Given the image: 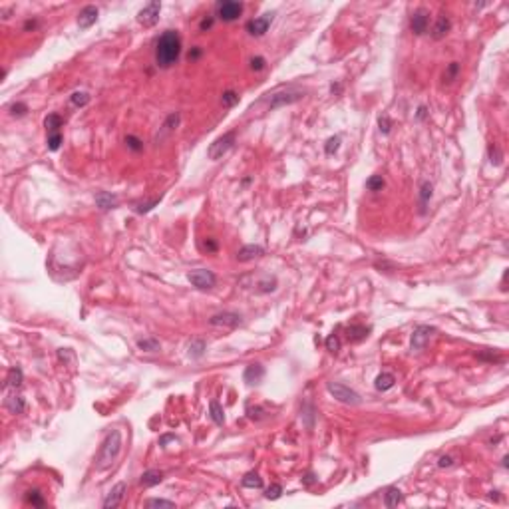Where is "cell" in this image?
<instances>
[{
  "mask_svg": "<svg viewBox=\"0 0 509 509\" xmlns=\"http://www.w3.org/2000/svg\"><path fill=\"white\" fill-rule=\"evenodd\" d=\"M394 384H396V376L390 374V372H382V374H378L376 380H374V386H376L378 392L390 390V388H394Z\"/></svg>",
  "mask_w": 509,
  "mask_h": 509,
  "instance_id": "obj_23",
  "label": "cell"
},
{
  "mask_svg": "<svg viewBox=\"0 0 509 509\" xmlns=\"http://www.w3.org/2000/svg\"><path fill=\"white\" fill-rule=\"evenodd\" d=\"M159 12H161V2H157V0H155V2H149V4H145L139 10L137 22L143 28H152V26H155L159 22Z\"/></svg>",
  "mask_w": 509,
  "mask_h": 509,
  "instance_id": "obj_9",
  "label": "cell"
},
{
  "mask_svg": "<svg viewBox=\"0 0 509 509\" xmlns=\"http://www.w3.org/2000/svg\"><path fill=\"white\" fill-rule=\"evenodd\" d=\"M430 26V14L426 10H416L410 18V30L416 36H422Z\"/></svg>",
  "mask_w": 509,
  "mask_h": 509,
  "instance_id": "obj_11",
  "label": "cell"
},
{
  "mask_svg": "<svg viewBox=\"0 0 509 509\" xmlns=\"http://www.w3.org/2000/svg\"><path fill=\"white\" fill-rule=\"evenodd\" d=\"M22 382H24L22 370H20L18 366H12V368L8 370V376H6V386H8V388H20Z\"/></svg>",
  "mask_w": 509,
  "mask_h": 509,
  "instance_id": "obj_29",
  "label": "cell"
},
{
  "mask_svg": "<svg viewBox=\"0 0 509 509\" xmlns=\"http://www.w3.org/2000/svg\"><path fill=\"white\" fill-rule=\"evenodd\" d=\"M241 486L243 487H249V489H261L263 487V477L257 473V471H249L243 480H241Z\"/></svg>",
  "mask_w": 509,
  "mask_h": 509,
  "instance_id": "obj_28",
  "label": "cell"
},
{
  "mask_svg": "<svg viewBox=\"0 0 509 509\" xmlns=\"http://www.w3.org/2000/svg\"><path fill=\"white\" fill-rule=\"evenodd\" d=\"M452 464H454V458H452V456H442L440 462H438L440 467H450Z\"/></svg>",
  "mask_w": 509,
  "mask_h": 509,
  "instance_id": "obj_54",
  "label": "cell"
},
{
  "mask_svg": "<svg viewBox=\"0 0 509 509\" xmlns=\"http://www.w3.org/2000/svg\"><path fill=\"white\" fill-rule=\"evenodd\" d=\"M221 102H223V106H225V108H233L235 104H239V94H237V92H233V89H227V92H223V98H221Z\"/></svg>",
  "mask_w": 509,
  "mask_h": 509,
  "instance_id": "obj_41",
  "label": "cell"
},
{
  "mask_svg": "<svg viewBox=\"0 0 509 509\" xmlns=\"http://www.w3.org/2000/svg\"><path fill=\"white\" fill-rule=\"evenodd\" d=\"M314 482H316V477H314V473H312V471H309V473L303 477V484H305L307 487H309V486H312Z\"/></svg>",
  "mask_w": 509,
  "mask_h": 509,
  "instance_id": "obj_55",
  "label": "cell"
},
{
  "mask_svg": "<svg viewBox=\"0 0 509 509\" xmlns=\"http://www.w3.org/2000/svg\"><path fill=\"white\" fill-rule=\"evenodd\" d=\"M404 501V493L398 487H388L384 493V505L386 507H398Z\"/></svg>",
  "mask_w": 509,
  "mask_h": 509,
  "instance_id": "obj_24",
  "label": "cell"
},
{
  "mask_svg": "<svg viewBox=\"0 0 509 509\" xmlns=\"http://www.w3.org/2000/svg\"><path fill=\"white\" fill-rule=\"evenodd\" d=\"M370 334V326H364V324H352L346 328V336L350 342H362L366 340Z\"/></svg>",
  "mask_w": 509,
  "mask_h": 509,
  "instance_id": "obj_16",
  "label": "cell"
},
{
  "mask_svg": "<svg viewBox=\"0 0 509 509\" xmlns=\"http://www.w3.org/2000/svg\"><path fill=\"white\" fill-rule=\"evenodd\" d=\"M126 491H128V486H126L124 482L115 484V486L111 487V491L108 493V497L104 499V503H102V505H104V509H113V507H117V505H122Z\"/></svg>",
  "mask_w": 509,
  "mask_h": 509,
  "instance_id": "obj_12",
  "label": "cell"
},
{
  "mask_svg": "<svg viewBox=\"0 0 509 509\" xmlns=\"http://www.w3.org/2000/svg\"><path fill=\"white\" fill-rule=\"evenodd\" d=\"M62 117H60L58 113H50L46 119H44V126H46V130L50 132V133H54V132H60V128H62Z\"/></svg>",
  "mask_w": 509,
  "mask_h": 509,
  "instance_id": "obj_33",
  "label": "cell"
},
{
  "mask_svg": "<svg viewBox=\"0 0 509 509\" xmlns=\"http://www.w3.org/2000/svg\"><path fill=\"white\" fill-rule=\"evenodd\" d=\"M235 139H237V133H235V132H227V133H223L221 137H217L211 145H209V152H207L209 159H213V161L221 159V157L229 152V149L235 145Z\"/></svg>",
  "mask_w": 509,
  "mask_h": 509,
  "instance_id": "obj_5",
  "label": "cell"
},
{
  "mask_svg": "<svg viewBox=\"0 0 509 509\" xmlns=\"http://www.w3.org/2000/svg\"><path fill=\"white\" fill-rule=\"evenodd\" d=\"M58 358H60L62 362H68V360H74V354H72L68 348H66V350L62 348V350H58Z\"/></svg>",
  "mask_w": 509,
  "mask_h": 509,
  "instance_id": "obj_53",
  "label": "cell"
},
{
  "mask_svg": "<svg viewBox=\"0 0 509 509\" xmlns=\"http://www.w3.org/2000/svg\"><path fill=\"white\" fill-rule=\"evenodd\" d=\"M434 332H436V331H434L432 326H426V324L416 326L414 332H412V338H410V348L416 350V352L424 350V348L428 346V342H430V338H432Z\"/></svg>",
  "mask_w": 509,
  "mask_h": 509,
  "instance_id": "obj_8",
  "label": "cell"
},
{
  "mask_svg": "<svg viewBox=\"0 0 509 509\" xmlns=\"http://www.w3.org/2000/svg\"><path fill=\"white\" fill-rule=\"evenodd\" d=\"M8 111H10V115H12V117H22V115H26V111H28V106H26V104H22V102H16V104H12V106L8 108Z\"/></svg>",
  "mask_w": 509,
  "mask_h": 509,
  "instance_id": "obj_42",
  "label": "cell"
},
{
  "mask_svg": "<svg viewBox=\"0 0 509 509\" xmlns=\"http://www.w3.org/2000/svg\"><path fill=\"white\" fill-rule=\"evenodd\" d=\"M477 358H480V360H489V362H501V360H503L499 354H495V352H491V350L480 352V354H477Z\"/></svg>",
  "mask_w": 509,
  "mask_h": 509,
  "instance_id": "obj_48",
  "label": "cell"
},
{
  "mask_svg": "<svg viewBox=\"0 0 509 509\" xmlns=\"http://www.w3.org/2000/svg\"><path fill=\"white\" fill-rule=\"evenodd\" d=\"M303 98H305V92H301V89H285V92H277V94L271 96V100H268V110H279L283 106H290V104L303 100Z\"/></svg>",
  "mask_w": 509,
  "mask_h": 509,
  "instance_id": "obj_7",
  "label": "cell"
},
{
  "mask_svg": "<svg viewBox=\"0 0 509 509\" xmlns=\"http://www.w3.org/2000/svg\"><path fill=\"white\" fill-rule=\"evenodd\" d=\"M209 416H211V420H213L217 426H223V424H225V412H223V406H221L217 400H211V404H209Z\"/></svg>",
  "mask_w": 509,
  "mask_h": 509,
  "instance_id": "obj_26",
  "label": "cell"
},
{
  "mask_svg": "<svg viewBox=\"0 0 509 509\" xmlns=\"http://www.w3.org/2000/svg\"><path fill=\"white\" fill-rule=\"evenodd\" d=\"M161 201V197H155V199H152V201H145V203H137L135 205V213H139V215H143V213H149L152 209L157 205Z\"/></svg>",
  "mask_w": 509,
  "mask_h": 509,
  "instance_id": "obj_40",
  "label": "cell"
},
{
  "mask_svg": "<svg viewBox=\"0 0 509 509\" xmlns=\"http://www.w3.org/2000/svg\"><path fill=\"white\" fill-rule=\"evenodd\" d=\"M175 440H177V438H175L173 434H169V436H163V438L159 440V445H161V447H165V443H167V442H175Z\"/></svg>",
  "mask_w": 509,
  "mask_h": 509,
  "instance_id": "obj_56",
  "label": "cell"
},
{
  "mask_svg": "<svg viewBox=\"0 0 509 509\" xmlns=\"http://www.w3.org/2000/svg\"><path fill=\"white\" fill-rule=\"evenodd\" d=\"M201 249H203V251H207V253H217L219 245H217V241H215V239H211V237H209V239H203V241H201Z\"/></svg>",
  "mask_w": 509,
  "mask_h": 509,
  "instance_id": "obj_45",
  "label": "cell"
},
{
  "mask_svg": "<svg viewBox=\"0 0 509 509\" xmlns=\"http://www.w3.org/2000/svg\"><path fill=\"white\" fill-rule=\"evenodd\" d=\"M384 185H386V181H384L382 175H372L368 181H366V189H368V191H382Z\"/></svg>",
  "mask_w": 509,
  "mask_h": 509,
  "instance_id": "obj_36",
  "label": "cell"
},
{
  "mask_svg": "<svg viewBox=\"0 0 509 509\" xmlns=\"http://www.w3.org/2000/svg\"><path fill=\"white\" fill-rule=\"evenodd\" d=\"M205 350H207V344H205V340H201V338L191 340L189 346H187V354H189V358H193V360H199V358H203V356H205Z\"/></svg>",
  "mask_w": 509,
  "mask_h": 509,
  "instance_id": "obj_25",
  "label": "cell"
},
{
  "mask_svg": "<svg viewBox=\"0 0 509 509\" xmlns=\"http://www.w3.org/2000/svg\"><path fill=\"white\" fill-rule=\"evenodd\" d=\"M265 58L263 56H257V58H251V70H255V72H259V70H263L265 68Z\"/></svg>",
  "mask_w": 509,
  "mask_h": 509,
  "instance_id": "obj_50",
  "label": "cell"
},
{
  "mask_svg": "<svg viewBox=\"0 0 509 509\" xmlns=\"http://www.w3.org/2000/svg\"><path fill=\"white\" fill-rule=\"evenodd\" d=\"M181 54V38L175 30H165L155 44V62L159 68H171Z\"/></svg>",
  "mask_w": 509,
  "mask_h": 509,
  "instance_id": "obj_1",
  "label": "cell"
},
{
  "mask_svg": "<svg viewBox=\"0 0 509 509\" xmlns=\"http://www.w3.org/2000/svg\"><path fill=\"white\" fill-rule=\"evenodd\" d=\"M428 115H430L428 106H420V108H418V111H416V119H418V122H426Z\"/></svg>",
  "mask_w": 509,
  "mask_h": 509,
  "instance_id": "obj_51",
  "label": "cell"
},
{
  "mask_svg": "<svg viewBox=\"0 0 509 509\" xmlns=\"http://www.w3.org/2000/svg\"><path fill=\"white\" fill-rule=\"evenodd\" d=\"M213 22H215L213 16H205V18L201 20V24H199V30H201V32H207V30L213 26Z\"/></svg>",
  "mask_w": 509,
  "mask_h": 509,
  "instance_id": "obj_52",
  "label": "cell"
},
{
  "mask_svg": "<svg viewBox=\"0 0 509 509\" xmlns=\"http://www.w3.org/2000/svg\"><path fill=\"white\" fill-rule=\"evenodd\" d=\"M331 92H332L334 96H338V94L342 92V84H338V82H336V84H332V86H331Z\"/></svg>",
  "mask_w": 509,
  "mask_h": 509,
  "instance_id": "obj_58",
  "label": "cell"
},
{
  "mask_svg": "<svg viewBox=\"0 0 509 509\" xmlns=\"http://www.w3.org/2000/svg\"><path fill=\"white\" fill-rule=\"evenodd\" d=\"M458 74H460V64H458V62H452L450 66L445 68V72H443V82H445V84H452V82L458 78Z\"/></svg>",
  "mask_w": 509,
  "mask_h": 509,
  "instance_id": "obj_35",
  "label": "cell"
},
{
  "mask_svg": "<svg viewBox=\"0 0 509 509\" xmlns=\"http://www.w3.org/2000/svg\"><path fill=\"white\" fill-rule=\"evenodd\" d=\"M326 350H331V352H338L340 350V340H338V336L336 334H331L326 338Z\"/></svg>",
  "mask_w": 509,
  "mask_h": 509,
  "instance_id": "obj_47",
  "label": "cell"
},
{
  "mask_svg": "<svg viewBox=\"0 0 509 509\" xmlns=\"http://www.w3.org/2000/svg\"><path fill=\"white\" fill-rule=\"evenodd\" d=\"M263 376H265V368L261 364H249L243 372V380L247 384H259L263 380Z\"/></svg>",
  "mask_w": 509,
  "mask_h": 509,
  "instance_id": "obj_21",
  "label": "cell"
},
{
  "mask_svg": "<svg viewBox=\"0 0 509 509\" xmlns=\"http://www.w3.org/2000/svg\"><path fill=\"white\" fill-rule=\"evenodd\" d=\"M70 102H72L76 108H84V106H88V102H89V94H88V92H74V94L70 96Z\"/></svg>",
  "mask_w": 509,
  "mask_h": 509,
  "instance_id": "obj_39",
  "label": "cell"
},
{
  "mask_svg": "<svg viewBox=\"0 0 509 509\" xmlns=\"http://www.w3.org/2000/svg\"><path fill=\"white\" fill-rule=\"evenodd\" d=\"M263 255H265V249H263L261 245H245V247L239 249V253H237V261L249 263V261H255V259L263 257Z\"/></svg>",
  "mask_w": 509,
  "mask_h": 509,
  "instance_id": "obj_15",
  "label": "cell"
},
{
  "mask_svg": "<svg viewBox=\"0 0 509 509\" xmlns=\"http://www.w3.org/2000/svg\"><path fill=\"white\" fill-rule=\"evenodd\" d=\"M96 20H98V6H94V4L84 6L78 14V26L84 28V30L89 28L92 24H96Z\"/></svg>",
  "mask_w": 509,
  "mask_h": 509,
  "instance_id": "obj_14",
  "label": "cell"
},
{
  "mask_svg": "<svg viewBox=\"0 0 509 509\" xmlns=\"http://www.w3.org/2000/svg\"><path fill=\"white\" fill-rule=\"evenodd\" d=\"M147 507H175L173 501H167V499H147L145 501Z\"/></svg>",
  "mask_w": 509,
  "mask_h": 509,
  "instance_id": "obj_49",
  "label": "cell"
},
{
  "mask_svg": "<svg viewBox=\"0 0 509 509\" xmlns=\"http://www.w3.org/2000/svg\"><path fill=\"white\" fill-rule=\"evenodd\" d=\"M24 499H26L28 505H34V507H44V505H46V499L42 497V493H40L38 489H28L26 495H24Z\"/></svg>",
  "mask_w": 509,
  "mask_h": 509,
  "instance_id": "obj_31",
  "label": "cell"
},
{
  "mask_svg": "<svg viewBox=\"0 0 509 509\" xmlns=\"http://www.w3.org/2000/svg\"><path fill=\"white\" fill-rule=\"evenodd\" d=\"M281 493H283V487H281L279 484H273L271 487H268V489L265 491V497H266V499H273V501H275V499H279V497H281Z\"/></svg>",
  "mask_w": 509,
  "mask_h": 509,
  "instance_id": "obj_46",
  "label": "cell"
},
{
  "mask_svg": "<svg viewBox=\"0 0 509 509\" xmlns=\"http://www.w3.org/2000/svg\"><path fill=\"white\" fill-rule=\"evenodd\" d=\"M378 126H380V132H382L384 135H388V133H390V130H392V119L384 113V115H380V119H378Z\"/></svg>",
  "mask_w": 509,
  "mask_h": 509,
  "instance_id": "obj_44",
  "label": "cell"
},
{
  "mask_svg": "<svg viewBox=\"0 0 509 509\" xmlns=\"http://www.w3.org/2000/svg\"><path fill=\"white\" fill-rule=\"evenodd\" d=\"M432 195H434V185L430 181H422V185H420V207H422L420 211L422 213H426V205L430 203Z\"/></svg>",
  "mask_w": 509,
  "mask_h": 509,
  "instance_id": "obj_27",
  "label": "cell"
},
{
  "mask_svg": "<svg viewBox=\"0 0 509 509\" xmlns=\"http://www.w3.org/2000/svg\"><path fill=\"white\" fill-rule=\"evenodd\" d=\"M277 288V279L275 277H266V279H263V281H257V292H261V294H266V292H273Z\"/></svg>",
  "mask_w": 509,
  "mask_h": 509,
  "instance_id": "obj_32",
  "label": "cell"
},
{
  "mask_svg": "<svg viewBox=\"0 0 509 509\" xmlns=\"http://www.w3.org/2000/svg\"><path fill=\"white\" fill-rule=\"evenodd\" d=\"M179 119H181V115H179L177 111L169 113V115L165 117V122H163V126H161V133H157L155 141H161L163 137H167L169 133H173V132H175V128L179 126Z\"/></svg>",
  "mask_w": 509,
  "mask_h": 509,
  "instance_id": "obj_17",
  "label": "cell"
},
{
  "mask_svg": "<svg viewBox=\"0 0 509 509\" xmlns=\"http://www.w3.org/2000/svg\"><path fill=\"white\" fill-rule=\"evenodd\" d=\"M209 324H211V326H221V328H229V331H233V328H237V326H241V324H243V318H241V314H237V312L223 310V312H217V314H213L211 318H209Z\"/></svg>",
  "mask_w": 509,
  "mask_h": 509,
  "instance_id": "obj_10",
  "label": "cell"
},
{
  "mask_svg": "<svg viewBox=\"0 0 509 509\" xmlns=\"http://www.w3.org/2000/svg\"><path fill=\"white\" fill-rule=\"evenodd\" d=\"M199 56H201V48H199V46H195V48L189 52V60H197Z\"/></svg>",
  "mask_w": 509,
  "mask_h": 509,
  "instance_id": "obj_57",
  "label": "cell"
},
{
  "mask_svg": "<svg viewBox=\"0 0 509 509\" xmlns=\"http://www.w3.org/2000/svg\"><path fill=\"white\" fill-rule=\"evenodd\" d=\"M161 482H163V473H161V471H157V469H147V471L141 475L139 486H141V487H154V486H157V484H161Z\"/></svg>",
  "mask_w": 509,
  "mask_h": 509,
  "instance_id": "obj_22",
  "label": "cell"
},
{
  "mask_svg": "<svg viewBox=\"0 0 509 509\" xmlns=\"http://www.w3.org/2000/svg\"><path fill=\"white\" fill-rule=\"evenodd\" d=\"M187 281L199 290H211L217 285V277L209 268H193L187 273Z\"/></svg>",
  "mask_w": 509,
  "mask_h": 509,
  "instance_id": "obj_4",
  "label": "cell"
},
{
  "mask_svg": "<svg viewBox=\"0 0 509 509\" xmlns=\"http://www.w3.org/2000/svg\"><path fill=\"white\" fill-rule=\"evenodd\" d=\"M243 2H235V0H219L215 4V12L223 22H233L243 14Z\"/></svg>",
  "mask_w": 509,
  "mask_h": 509,
  "instance_id": "obj_6",
  "label": "cell"
},
{
  "mask_svg": "<svg viewBox=\"0 0 509 509\" xmlns=\"http://www.w3.org/2000/svg\"><path fill=\"white\" fill-rule=\"evenodd\" d=\"M36 26H38V22H36V20H28V22H26V24H24V30H30V28H32V30H34V28H36Z\"/></svg>",
  "mask_w": 509,
  "mask_h": 509,
  "instance_id": "obj_59",
  "label": "cell"
},
{
  "mask_svg": "<svg viewBox=\"0 0 509 509\" xmlns=\"http://www.w3.org/2000/svg\"><path fill=\"white\" fill-rule=\"evenodd\" d=\"M271 22H273V14H263L259 18H253L247 22V32L253 36H263L268 30V26H271Z\"/></svg>",
  "mask_w": 509,
  "mask_h": 509,
  "instance_id": "obj_13",
  "label": "cell"
},
{
  "mask_svg": "<svg viewBox=\"0 0 509 509\" xmlns=\"http://www.w3.org/2000/svg\"><path fill=\"white\" fill-rule=\"evenodd\" d=\"M326 390L331 392V396H332L334 400H338V402H342V404H348V406H358V404L362 402L360 394L354 392L352 388L340 384V382H328V384H326Z\"/></svg>",
  "mask_w": 509,
  "mask_h": 509,
  "instance_id": "obj_3",
  "label": "cell"
},
{
  "mask_svg": "<svg viewBox=\"0 0 509 509\" xmlns=\"http://www.w3.org/2000/svg\"><path fill=\"white\" fill-rule=\"evenodd\" d=\"M62 141H64V137H62V133H60V132L48 133V149H50V152H58L60 145H62Z\"/></svg>",
  "mask_w": 509,
  "mask_h": 509,
  "instance_id": "obj_38",
  "label": "cell"
},
{
  "mask_svg": "<svg viewBox=\"0 0 509 509\" xmlns=\"http://www.w3.org/2000/svg\"><path fill=\"white\" fill-rule=\"evenodd\" d=\"M122 452V432L119 430H111L106 440L102 442L100 445V452H98V460H96V467L98 469H108L119 456Z\"/></svg>",
  "mask_w": 509,
  "mask_h": 509,
  "instance_id": "obj_2",
  "label": "cell"
},
{
  "mask_svg": "<svg viewBox=\"0 0 509 509\" xmlns=\"http://www.w3.org/2000/svg\"><path fill=\"white\" fill-rule=\"evenodd\" d=\"M340 141H342L340 135L331 137V139L326 141V145H324V154H326V155H334V154L338 152V149H340Z\"/></svg>",
  "mask_w": 509,
  "mask_h": 509,
  "instance_id": "obj_37",
  "label": "cell"
},
{
  "mask_svg": "<svg viewBox=\"0 0 509 509\" xmlns=\"http://www.w3.org/2000/svg\"><path fill=\"white\" fill-rule=\"evenodd\" d=\"M4 406H6V410H8L10 414L20 416V414H24V410H26V400H24L20 394H10V396L4 400Z\"/></svg>",
  "mask_w": 509,
  "mask_h": 509,
  "instance_id": "obj_18",
  "label": "cell"
},
{
  "mask_svg": "<svg viewBox=\"0 0 509 509\" xmlns=\"http://www.w3.org/2000/svg\"><path fill=\"white\" fill-rule=\"evenodd\" d=\"M450 28H452V20L447 18V16H440L438 22L434 24L432 38H434V40H442V38H445V34L450 32Z\"/></svg>",
  "mask_w": 509,
  "mask_h": 509,
  "instance_id": "obj_20",
  "label": "cell"
},
{
  "mask_svg": "<svg viewBox=\"0 0 509 509\" xmlns=\"http://www.w3.org/2000/svg\"><path fill=\"white\" fill-rule=\"evenodd\" d=\"M137 348L143 350V352H159L161 350V344L157 338L149 336V338H139L137 340Z\"/></svg>",
  "mask_w": 509,
  "mask_h": 509,
  "instance_id": "obj_30",
  "label": "cell"
},
{
  "mask_svg": "<svg viewBox=\"0 0 509 509\" xmlns=\"http://www.w3.org/2000/svg\"><path fill=\"white\" fill-rule=\"evenodd\" d=\"M117 203H119L117 195H111V193H108V191H100V193L96 195V205L102 209V211H110V209H115Z\"/></svg>",
  "mask_w": 509,
  "mask_h": 509,
  "instance_id": "obj_19",
  "label": "cell"
},
{
  "mask_svg": "<svg viewBox=\"0 0 509 509\" xmlns=\"http://www.w3.org/2000/svg\"><path fill=\"white\" fill-rule=\"evenodd\" d=\"M126 143H128V147L132 149V152H141V149H143V141L139 137H135V135H126Z\"/></svg>",
  "mask_w": 509,
  "mask_h": 509,
  "instance_id": "obj_43",
  "label": "cell"
},
{
  "mask_svg": "<svg viewBox=\"0 0 509 509\" xmlns=\"http://www.w3.org/2000/svg\"><path fill=\"white\" fill-rule=\"evenodd\" d=\"M487 154H489V161H491V165H501V161H503V154H501V149H499L497 143H489Z\"/></svg>",
  "mask_w": 509,
  "mask_h": 509,
  "instance_id": "obj_34",
  "label": "cell"
}]
</instances>
